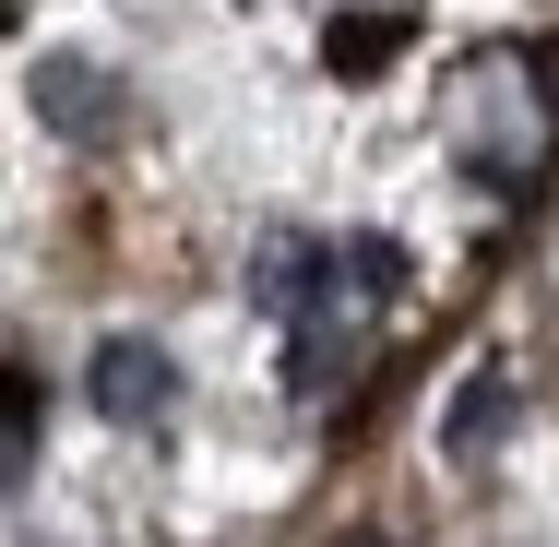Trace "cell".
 Here are the masks:
<instances>
[{"instance_id":"cell-3","label":"cell","mask_w":559,"mask_h":547,"mask_svg":"<svg viewBox=\"0 0 559 547\" xmlns=\"http://www.w3.org/2000/svg\"><path fill=\"white\" fill-rule=\"evenodd\" d=\"M500 429H512V381H500V369H476V381L452 393L441 440H452V452H488V440H500Z\"/></svg>"},{"instance_id":"cell-2","label":"cell","mask_w":559,"mask_h":547,"mask_svg":"<svg viewBox=\"0 0 559 547\" xmlns=\"http://www.w3.org/2000/svg\"><path fill=\"white\" fill-rule=\"evenodd\" d=\"M36 119H48L60 143L119 131V72H108V60H84V48H48V60H36Z\"/></svg>"},{"instance_id":"cell-1","label":"cell","mask_w":559,"mask_h":547,"mask_svg":"<svg viewBox=\"0 0 559 547\" xmlns=\"http://www.w3.org/2000/svg\"><path fill=\"white\" fill-rule=\"evenodd\" d=\"M84 405H96L108 429H155V417L179 405V357H167L155 333H108V345L84 357Z\"/></svg>"}]
</instances>
